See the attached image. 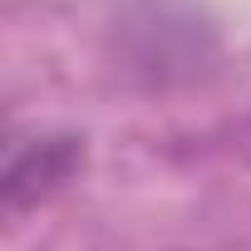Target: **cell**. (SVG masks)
Wrapping results in <instances>:
<instances>
[{
  "instance_id": "cell-1",
  "label": "cell",
  "mask_w": 251,
  "mask_h": 251,
  "mask_svg": "<svg viewBox=\"0 0 251 251\" xmlns=\"http://www.w3.org/2000/svg\"><path fill=\"white\" fill-rule=\"evenodd\" d=\"M84 168V138L74 133H30L15 138L5 153V177H0V192H5V217H25L40 202H50L64 182H74V173Z\"/></svg>"
}]
</instances>
